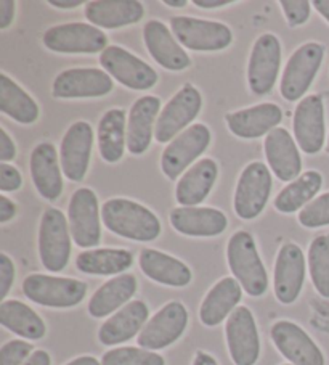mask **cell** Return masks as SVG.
<instances>
[{
    "instance_id": "f5cc1de1",
    "label": "cell",
    "mask_w": 329,
    "mask_h": 365,
    "mask_svg": "<svg viewBox=\"0 0 329 365\" xmlns=\"http://www.w3.org/2000/svg\"><path fill=\"white\" fill-rule=\"evenodd\" d=\"M312 5L316 9V11H318V14L329 23V0H313Z\"/></svg>"
},
{
    "instance_id": "83f0119b",
    "label": "cell",
    "mask_w": 329,
    "mask_h": 365,
    "mask_svg": "<svg viewBox=\"0 0 329 365\" xmlns=\"http://www.w3.org/2000/svg\"><path fill=\"white\" fill-rule=\"evenodd\" d=\"M138 264L148 279L161 283V285L182 288L188 287L193 280L192 270L185 262L153 248L142 250Z\"/></svg>"
},
{
    "instance_id": "f907efd6",
    "label": "cell",
    "mask_w": 329,
    "mask_h": 365,
    "mask_svg": "<svg viewBox=\"0 0 329 365\" xmlns=\"http://www.w3.org/2000/svg\"><path fill=\"white\" fill-rule=\"evenodd\" d=\"M82 4H84L82 0H50L48 2V5H52V7H56V9H61V10L78 9Z\"/></svg>"
},
{
    "instance_id": "d6a6232c",
    "label": "cell",
    "mask_w": 329,
    "mask_h": 365,
    "mask_svg": "<svg viewBox=\"0 0 329 365\" xmlns=\"http://www.w3.org/2000/svg\"><path fill=\"white\" fill-rule=\"evenodd\" d=\"M0 324L4 329L26 339H41L46 336V324L34 309L18 299L2 301L0 304Z\"/></svg>"
},
{
    "instance_id": "ba28073f",
    "label": "cell",
    "mask_w": 329,
    "mask_h": 365,
    "mask_svg": "<svg viewBox=\"0 0 329 365\" xmlns=\"http://www.w3.org/2000/svg\"><path fill=\"white\" fill-rule=\"evenodd\" d=\"M43 46L58 53H98L108 48V37L92 24L66 23L47 29Z\"/></svg>"
},
{
    "instance_id": "11a10c76",
    "label": "cell",
    "mask_w": 329,
    "mask_h": 365,
    "mask_svg": "<svg viewBox=\"0 0 329 365\" xmlns=\"http://www.w3.org/2000/svg\"><path fill=\"white\" fill-rule=\"evenodd\" d=\"M162 4L167 5V7H172V9H182V7H185L188 2L187 0H164Z\"/></svg>"
},
{
    "instance_id": "e575fe53",
    "label": "cell",
    "mask_w": 329,
    "mask_h": 365,
    "mask_svg": "<svg viewBox=\"0 0 329 365\" xmlns=\"http://www.w3.org/2000/svg\"><path fill=\"white\" fill-rule=\"evenodd\" d=\"M125 111L113 108L106 111L98 124V150L106 163H118L124 156L127 135H125Z\"/></svg>"
},
{
    "instance_id": "3957f363",
    "label": "cell",
    "mask_w": 329,
    "mask_h": 365,
    "mask_svg": "<svg viewBox=\"0 0 329 365\" xmlns=\"http://www.w3.org/2000/svg\"><path fill=\"white\" fill-rule=\"evenodd\" d=\"M23 293L36 304L66 309L82 303L87 294V285L69 277L31 274L23 282Z\"/></svg>"
},
{
    "instance_id": "2e32d148",
    "label": "cell",
    "mask_w": 329,
    "mask_h": 365,
    "mask_svg": "<svg viewBox=\"0 0 329 365\" xmlns=\"http://www.w3.org/2000/svg\"><path fill=\"white\" fill-rule=\"evenodd\" d=\"M271 341L293 365H325V356L308 333L294 322L280 320L270 330Z\"/></svg>"
},
{
    "instance_id": "7a4b0ae2",
    "label": "cell",
    "mask_w": 329,
    "mask_h": 365,
    "mask_svg": "<svg viewBox=\"0 0 329 365\" xmlns=\"http://www.w3.org/2000/svg\"><path fill=\"white\" fill-rule=\"evenodd\" d=\"M226 261L233 277L249 297L258 298L265 294L268 289V275L249 232L239 230L231 235L226 247Z\"/></svg>"
},
{
    "instance_id": "f6af8a7d",
    "label": "cell",
    "mask_w": 329,
    "mask_h": 365,
    "mask_svg": "<svg viewBox=\"0 0 329 365\" xmlns=\"http://www.w3.org/2000/svg\"><path fill=\"white\" fill-rule=\"evenodd\" d=\"M16 156V147L15 142L11 140L9 132L5 129H0V161L9 163Z\"/></svg>"
},
{
    "instance_id": "ac0fdd59",
    "label": "cell",
    "mask_w": 329,
    "mask_h": 365,
    "mask_svg": "<svg viewBox=\"0 0 329 365\" xmlns=\"http://www.w3.org/2000/svg\"><path fill=\"white\" fill-rule=\"evenodd\" d=\"M306 280V256L296 243L283 245L278 251L273 275L275 297L281 304H293Z\"/></svg>"
},
{
    "instance_id": "60d3db41",
    "label": "cell",
    "mask_w": 329,
    "mask_h": 365,
    "mask_svg": "<svg viewBox=\"0 0 329 365\" xmlns=\"http://www.w3.org/2000/svg\"><path fill=\"white\" fill-rule=\"evenodd\" d=\"M33 346L23 339H11L0 349V365H24L31 357Z\"/></svg>"
},
{
    "instance_id": "7c38bea8",
    "label": "cell",
    "mask_w": 329,
    "mask_h": 365,
    "mask_svg": "<svg viewBox=\"0 0 329 365\" xmlns=\"http://www.w3.org/2000/svg\"><path fill=\"white\" fill-rule=\"evenodd\" d=\"M211 143V130L204 124H193L183 130L167 145L161 156V169L170 180L179 179V175L192 163L206 152Z\"/></svg>"
},
{
    "instance_id": "5bb4252c",
    "label": "cell",
    "mask_w": 329,
    "mask_h": 365,
    "mask_svg": "<svg viewBox=\"0 0 329 365\" xmlns=\"http://www.w3.org/2000/svg\"><path fill=\"white\" fill-rule=\"evenodd\" d=\"M188 325V311L179 301L161 307L153 317L148 320L140 331L137 341L138 346L148 351H160L174 344Z\"/></svg>"
},
{
    "instance_id": "4316f807",
    "label": "cell",
    "mask_w": 329,
    "mask_h": 365,
    "mask_svg": "<svg viewBox=\"0 0 329 365\" xmlns=\"http://www.w3.org/2000/svg\"><path fill=\"white\" fill-rule=\"evenodd\" d=\"M145 15L143 4L137 0H93L85 5V18L105 29H118L138 23Z\"/></svg>"
},
{
    "instance_id": "9f6ffc18",
    "label": "cell",
    "mask_w": 329,
    "mask_h": 365,
    "mask_svg": "<svg viewBox=\"0 0 329 365\" xmlns=\"http://www.w3.org/2000/svg\"><path fill=\"white\" fill-rule=\"evenodd\" d=\"M326 150H328V153H329V137H328V147H326Z\"/></svg>"
},
{
    "instance_id": "816d5d0a",
    "label": "cell",
    "mask_w": 329,
    "mask_h": 365,
    "mask_svg": "<svg viewBox=\"0 0 329 365\" xmlns=\"http://www.w3.org/2000/svg\"><path fill=\"white\" fill-rule=\"evenodd\" d=\"M193 365H219V364L211 354H207L204 351H198L194 356Z\"/></svg>"
},
{
    "instance_id": "b9f144b4",
    "label": "cell",
    "mask_w": 329,
    "mask_h": 365,
    "mask_svg": "<svg viewBox=\"0 0 329 365\" xmlns=\"http://www.w3.org/2000/svg\"><path fill=\"white\" fill-rule=\"evenodd\" d=\"M280 5L291 28L301 26L306 23L310 11H312V4L308 0H281Z\"/></svg>"
},
{
    "instance_id": "8992f818",
    "label": "cell",
    "mask_w": 329,
    "mask_h": 365,
    "mask_svg": "<svg viewBox=\"0 0 329 365\" xmlns=\"http://www.w3.org/2000/svg\"><path fill=\"white\" fill-rule=\"evenodd\" d=\"M323 58H325V46L318 42H307L297 48L283 71L280 84L283 98H286L288 102H296L306 96L318 73Z\"/></svg>"
},
{
    "instance_id": "bcb514c9",
    "label": "cell",
    "mask_w": 329,
    "mask_h": 365,
    "mask_svg": "<svg viewBox=\"0 0 329 365\" xmlns=\"http://www.w3.org/2000/svg\"><path fill=\"white\" fill-rule=\"evenodd\" d=\"M15 7L14 0H0V29H7L14 23Z\"/></svg>"
},
{
    "instance_id": "d6986e66",
    "label": "cell",
    "mask_w": 329,
    "mask_h": 365,
    "mask_svg": "<svg viewBox=\"0 0 329 365\" xmlns=\"http://www.w3.org/2000/svg\"><path fill=\"white\" fill-rule=\"evenodd\" d=\"M93 130L85 121L74 123L66 130L61 140L60 163L66 178L73 182H80L85 178L92 158Z\"/></svg>"
},
{
    "instance_id": "6da1fadb",
    "label": "cell",
    "mask_w": 329,
    "mask_h": 365,
    "mask_svg": "<svg viewBox=\"0 0 329 365\" xmlns=\"http://www.w3.org/2000/svg\"><path fill=\"white\" fill-rule=\"evenodd\" d=\"M105 227L134 242H153L161 234V222L153 211L125 198H111L101 207Z\"/></svg>"
},
{
    "instance_id": "f1b7e54d",
    "label": "cell",
    "mask_w": 329,
    "mask_h": 365,
    "mask_svg": "<svg viewBox=\"0 0 329 365\" xmlns=\"http://www.w3.org/2000/svg\"><path fill=\"white\" fill-rule=\"evenodd\" d=\"M243 297V287L236 279L225 277L215 283L211 292L206 294L199 307V319L206 327L222 324L236 309Z\"/></svg>"
},
{
    "instance_id": "ee69618b",
    "label": "cell",
    "mask_w": 329,
    "mask_h": 365,
    "mask_svg": "<svg viewBox=\"0 0 329 365\" xmlns=\"http://www.w3.org/2000/svg\"><path fill=\"white\" fill-rule=\"evenodd\" d=\"M15 282V266L10 257L2 253L0 255V299L7 298L11 285Z\"/></svg>"
},
{
    "instance_id": "7402d4cb",
    "label": "cell",
    "mask_w": 329,
    "mask_h": 365,
    "mask_svg": "<svg viewBox=\"0 0 329 365\" xmlns=\"http://www.w3.org/2000/svg\"><path fill=\"white\" fill-rule=\"evenodd\" d=\"M283 111L275 103H261L246 110L229 113L225 116L226 125L231 134L239 138L252 140L265 134H270L281 123Z\"/></svg>"
},
{
    "instance_id": "6f0895ef",
    "label": "cell",
    "mask_w": 329,
    "mask_h": 365,
    "mask_svg": "<svg viewBox=\"0 0 329 365\" xmlns=\"http://www.w3.org/2000/svg\"><path fill=\"white\" fill-rule=\"evenodd\" d=\"M284 365H293V364H284Z\"/></svg>"
},
{
    "instance_id": "cb8c5ba5",
    "label": "cell",
    "mask_w": 329,
    "mask_h": 365,
    "mask_svg": "<svg viewBox=\"0 0 329 365\" xmlns=\"http://www.w3.org/2000/svg\"><path fill=\"white\" fill-rule=\"evenodd\" d=\"M143 41L150 55L156 63L170 71H182L192 65L188 53L177 43L166 24L160 20H151L143 28Z\"/></svg>"
},
{
    "instance_id": "e0dca14e",
    "label": "cell",
    "mask_w": 329,
    "mask_h": 365,
    "mask_svg": "<svg viewBox=\"0 0 329 365\" xmlns=\"http://www.w3.org/2000/svg\"><path fill=\"white\" fill-rule=\"evenodd\" d=\"M113 91V79L98 68H73L60 73L53 81L56 98H97Z\"/></svg>"
},
{
    "instance_id": "f546056e",
    "label": "cell",
    "mask_w": 329,
    "mask_h": 365,
    "mask_svg": "<svg viewBox=\"0 0 329 365\" xmlns=\"http://www.w3.org/2000/svg\"><path fill=\"white\" fill-rule=\"evenodd\" d=\"M161 111L160 97L147 96L138 98L129 113L127 147L132 155H143L153 138L155 119Z\"/></svg>"
},
{
    "instance_id": "1f68e13d",
    "label": "cell",
    "mask_w": 329,
    "mask_h": 365,
    "mask_svg": "<svg viewBox=\"0 0 329 365\" xmlns=\"http://www.w3.org/2000/svg\"><path fill=\"white\" fill-rule=\"evenodd\" d=\"M137 292V279L132 274L118 275L103 283L88 301V314L95 319H103L116 312L119 307L130 303Z\"/></svg>"
},
{
    "instance_id": "8fae6325",
    "label": "cell",
    "mask_w": 329,
    "mask_h": 365,
    "mask_svg": "<svg viewBox=\"0 0 329 365\" xmlns=\"http://www.w3.org/2000/svg\"><path fill=\"white\" fill-rule=\"evenodd\" d=\"M226 346L235 365H256L261 356V338L249 307L239 306L226 320Z\"/></svg>"
},
{
    "instance_id": "7bdbcfd3",
    "label": "cell",
    "mask_w": 329,
    "mask_h": 365,
    "mask_svg": "<svg viewBox=\"0 0 329 365\" xmlns=\"http://www.w3.org/2000/svg\"><path fill=\"white\" fill-rule=\"evenodd\" d=\"M23 178L21 173L9 163L0 165V190L2 192H16L21 188Z\"/></svg>"
},
{
    "instance_id": "603a6c76",
    "label": "cell",
    "mask_w": 329,
    "mask_h": 365,
    "mask_svg": "<svg viewBox=\"0 0 329 365\" xmlns=\"http://www.w3.org/2000/svg\"><path fill=\"white\" fill-rule=\"evenodd\" d=\"M170 224L182 235L188 237H217L224 234L229 221L215 207L182 206L170 212Z\"/></svg>"
},
{
    "instance_id": "d590c367",
    "label": "cell",
    "mask_w": 329,
    "mask_h": 365,
    "mask_svg": "<svg viewBox=\"0 0 329 365\" xmlns=\"http://www.w3.org/2000/svg\"><path fill=\"white\" fill-rule=\"evenodd\" d=\"M0 111L20 124H33L39 119V106L7 74H0Z\"/></svg>"
},
{
    "instance_id": "ffe728a7",
    "label": "cell",
    "mask_w": 329,
    "mask_h": 365,
    "mask_svg": "<svg viewBox=\"0 0 329 365\" xmlns=\"http://www.w3.org/2000/svg\"><path fill=\"white\" fill-rule=\"evenodd\" d=\"M294 135L302 152L316 155L325 145V103L320 96L302 98L294 113Z\"/></svg>"
},
{
    "instance_id": "7dc6e473",
    "label": "cell",
    "mask_w": 329,
    "mask_h": 365,
    "mask_svg": "<svg viewBox=\"0 0 329 365\" xmlns=\"http://www.w3.org/2000/svg\"><path fill=\"white\" fill-rule=\"evenodd\" d=\"M16 206L5 195H0V224H7L15 217Z\"/></svg>"
},
{
    "instance_id": "277c9868",
    "label": "cell",
    "mask_w": 329,
    "mask_h": 365,
    "mask_svg": "<svg viewBox=\"0 0 329 365\" xmlns=\"http://www.w3.org/2000/svg\"><path fill=\"white\" fill-rule=\"evenodd\" d=\"M39 256L48 272H61L71 256V230L60 210L48 207L42 214L39 227Z\"/></svg>"
},
{
    "instance_id": "8d00e7d4",
    "label": "cell",
    "mask_w": 329,
    "mask_h": 365,
    "mask_svg": "<svg viewBox=\"0 0 329 365\" xmlns=\"http://www.w3.org/2000/svg\"><path fill=\"white\" fill-rule=\"evenodd\" d=\"M321 185L323 178L318 171L303 173L276 195L275 210L283 214H293L301 207L303 210L310 201H313Z\"/></svg>"
},
{
    "instance_id": "c3c4849f",
    "label": "cell",
    "mask_w": 329,
    "mask_h": 365,
    "mask_svg": "<svg viewBox=\"0 0 329 365\" xmlns=\"http://www.w3.org/2000/svg\"><path fill=\"white\" fill-rule=\"evenodd\" d=\"M24 365H52V359H50L47 351L37 349L31 354V357L24 362Z\"/></svg>"
},
{
    "instance_id": "4dcf8cb0",
    "label": "cell",
    "mask_w": 329,
    "mask_h": 365,
    "mask_svg": "<svg viewBox=\"0 0 329 365\" xmlns=\"http://www.w3.org/2000/svg\"><path fill=\"white\" fill-rule=\"evenodd\" d=\"M219 166L211 158L196 163L182 175L177 184L175 198L183 206H196L204 201L217 180Z\"/></svg>"
},
{
    "instance_id": "74e56055",
    "label": "cell",
    "mask_w": 329,
    "mask_h": 365,
    "mask_svg": "<svg viewBox=\"0 0 329 365\" xmlns=\"http://www.w3.org/2000/svg\"><path fill=\"white\" fill-rule=\"evenodd\" d=\"M308 270L316 292L329 299V235L316 237L310 245Z\"/></svg>"
},
{
    "instance_id": "d4e9b609",
    "label": "cell",
    "mask_w": 329,
    "mask_h": 365,
    "mask_svg": "<svg viewBox=\"0 0 329 365\" xmlns=\"http://www.w3.org/2000/svg\"><path fill=\"white\" fill-rule=\"evenodd\" d=\"M150 316L148 306L140 299L130 301L121 311L110 317L100 327L98 339L105 346H116L129 341L147 325Z\"/></svg>"
},
{
    "instance_id": "30bf717a",
    "label": "cell",
    "mask_w": 329,
    "mask_h": 365,
    "mask_svg": "<svg viewBox=\"0 0 329 365\" xmlns=\"http://www.w3.org/2000/svg\"><path fill=\"white\" fill-rule=\"evenodd\" d=\"M100 65L118 83L134 91H148L157 83V73L127 50L111 46L100 55Z\"/></svg>"
},
{
    "instance_id": "484cf974",
    "label": "cell",
    "mask_w": 329,
    "mask_h": 365,
    "mask_svg": "<svg viewBox=\"0 0 329 365\" xmlns=\"http://www.w3.org/2000/svg\"><path fill=\"white\" fill-rule=\"evenodd\" d=\"M58 155L52 143H39L31 153V178L43 198L55 201L63 193Z\"/></svg>"
},
{
    "instance_id": "f35d334b",
    "label": "cell",
    "mask_w": 329,
    "mask_h": 365,
    "mask_svg": "<svg viewBox=\"0 0 329 365\" xmlns=\"http://www.w3.org/2000/svg\"><path fill=\"white\" fill-rule=\"evenodd\" d=\"M101 365H166V361L155 351L127 346L105 352Z\"/></svg>"
},
{
    "instance_id": "681fc988",
    "label": "cell",
    "mask_w": 329,
    "mask_h": 365,
    "mask_svg": "<svg viewBox=\"0 0 329 365\" xmlns=\"http://www.w3.org/2000/svg\"><path fill=\"white\" fill-rule=\"evenodd\" d=\"M194 5H198L201 9H220L226 7V5H231V0H194Z\"/></svg>"
},
{
    "instance_id": "9a60e30c",
    "label": "cell",
    "mask_w": 329,
    "mask_h": 365,
    "mask_svg": "<svg viewBox=\"0 0 329 365\" xmlns=\"http://www.w3.org/2000/svg\"><path fill=\"white\" fill-rule=\"evenodd\" d=\"M281 66V43L273 34H262L252 47L248 83L256 96H267L273 89Z\"/></svg>"
},
{
    "instance_id": "db71d44e",
    "label": "cell",
    "mask_w": 329,
    "mask_h": 365,
    "mask_svg": "<svg viewBox=\"0 0 329 365\" xmlns=\"http://www.w3.org/2000/svg\"><path fill=\"white\" fill-rule=\"evenodd\" d=\"M66 365H101V362L92 356H80L78 359H73V361L68 362Z\"/></svg>"
},
{
    "instance_id": "4fadbf2b",
    "label": "cell",
    "mask_w": 329,
    "mask_h": 365,
    "mask_svg": "<svg viewBox=\"0 0 329 365\" xmlns=\"http://www.w3.org/2000/svg\"><path fill=\"white\" fill-rule=\"evenodd\" d=\"M69 230L80 248H95L101 240L97 195L90 188H78L69 200Z\"/></svg>"
},
{
    "instance_id": "836d02e7",
    "label": "cell",
    "mask_w": 329,
    "mask_h": 365,
    "mask_svg": "<svg viewBox=\"0 0 329 365\" xmlns=\"http://www.w3.org/2000/svg\"><path fill=\"white\" fill-rule=\"evenodd\" d=\"M134 264V256L127 250L100 248L80 253L75 267L88 275H118L125 272Z\"/></svg>"
},
{
    "instance_id": "ab89813d",
    "label": "cell",
    "mask_w": 329,
    "mask_h": 365,
    "mask_svg": "<svg viewBox=\"0 0 329 365\" xmlns=\"http://www.w3.org/2000/svg\"><path fill=\"white\" fill-rule=\"evenodd\" d=\"M299 222L307 229H318L329 225V192L303 207L299 214Z\"/></svg>"
},
{
    "instance_id": "44dd1931",
    "label": "cell",
    "mask_w": 329,
    "mask_h": 365,
    "mask_svg": "<svg viewBox=\"0 0 329 365\" xmlns=\"http://www.w3.org/2000/svg\"><path fill=\"white\" fill-rule=\"evenodd\" d=\"M265 156L273 173L281 182L296 180L302 171L301 153L294 138L284 128H276L265 137Z\"/></svg>"
},
{
    "instance_id": "5b68a950",
    "label": "cell",
    "mask_w": 329,
    "mask_h": 365,
    "mask_svg": "<svg viewBox=\"0 0 329 365\" xmlns=\"http://www.w3.org/2000/svg\"><path fill=\"white\" fill-rule=\"evenodd\" d=\"M170 29L183 47L194 52H217L233 42L231 29L219 21L174 16L170 18Z\"/></svg>"
},
{
    "instance_id": "9c48e42d",
    "label": "cell",
    "mask_w": 329,
    "mask_h": 365,
    "mask_svg": "<svg viewBox=\"0 0 329 365\" xmlns=\"http://www.w3.org/2000/svg\"><path fill=\"white\" fill-rule=\"evenodd\" d=\"M202 97L199 91L192 84H185L169 100L156 121L155 138L160 143H167L174 137H179L180 130L193 123L199 115Z\"/></svg>"
},
{
    "instance_id": "52a82bcc",
    "label": "cell",
    "mask_w": 329,
    "mask_h": 365,
    "mask_svg": "<svg viewBox=\"0 0 329 365\" xmlns=\"http://www.w3.org/2000/svg\"><path fill=\"white\" fill-rule=\"evenodd\" d=\"M271 193V175L270 169L261 161H254L244 168L236 184L235 190V212L238 217L249 219L261 214Z\"/></svg>"
}]
</instances>
